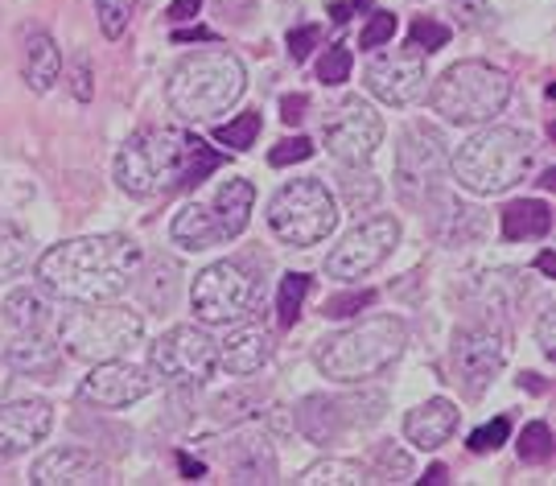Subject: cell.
<instances>
[{
	"label": "cell",
	"mask_w": 556,
	"mask_h": 486,
	"mask_svg": "<svg viewBox=\"0 0 556 486\" xmlns=\"http://www.w3.org/2000/svg\"><path fill=\"white\" fill-rule=\"evenodd\" d=\"M4 363L21 375H54L62 363V343L46 330H17L4 346Z\"/></svg>",
	"instance_id": "obj_21"
},
{
	"label": "cell",
	"mask_w": 556,
	"mask_h": 486,
	"mask_svg": "<svg viewBox=\"0 0 556 486\" xmlns=\"http://www.w3.org/2000/svg\"><path fill=\"white\" fill-rule=\"evenodd\" d=\"M301 486H358V483H371L367 466L358 462H342V458H326V462H314L298 478Z\"/></svg>",
	"instance_id": "obj_30"
},
{
	"label": "cell",
	"mask_w": 556,
	"mask_h": 486,
	"mask_svg": "<svg viewBox=\"0 0 556 486\" xmlns=\"http://www.w3.org/2000/svg\"><path fill=\"white\" fill-rule=\"evenodd\" d=\"M50 429H54V408L38 400V396L0 405V458L29 453V449L50 437Z\"/></svg>",
	"instance_id": "obj_18"
},
{
	"label": "cell",
	"mask_w": 556,
	"mask_h": 486,
	"mask_svg": "<svg viewBox=\"0 0 556 486\" xmlns=\"http://www.w3.org/2000/svg\"><path fill=\"white\" fill-rule=\"evenodd\" d=\"M536 338H540V350H544L548 359H556V309L553 305H544V314H540Z\"/></svg>",
	"instance_id": "obj_49"
},
{
	"label": "cell",
	"mask_w": 556,
	"mask_h": 486,
	"mask_svg": "<svg viewBox=\"0 0 556 486\" xmlns=\"http://www.w3.org/2000/svg\"><path fill=\"white\" fill-rule=\"evenodd\" d=\"M96 13H100L103 38H124L128 21L137 13V0H96Z\"/></svg>",
	"instance_id": "obj_35"
},
{
	"label": "cell",
	"mask_w": 556,
	"mask_h": 486,
	"mask_svg": "<svg viewBox=\"0 0 556 486\" xmlns=\"http://www.w3.org/2000/svg\"><path fill=\"white\" fill-rule=\"evenodd\" d=\"M450 165L445 157V141H441L438 128H429V124H413L408 132H404V141H400V153H396V190L404 203L420 206V199L438 186L441 169Z\"/></svg>",
	"instance_id": "obj_13"
},
{
	"label": "cell",
	"mask_w": 556,
	"mask_h": 486,
	"mask_svg": "<svg viewBox=\"0 0 556 486\" xmlns=\"http://www.w3.org/2000/svg\"><path fill=\"white\" fill-rule=\"evenodd\" d=\"M371 302H376L371 289H363V293H342V297H330V302L321 305V314H326V318H355V314H363Z\"/></svg>",
	"instance_id": "obj_43"
},
{
	"label": "cell",
	"mask_w": 556,
	"mask_h": 486,
	"mask_svg": "<svg viewBox=\"0 0 556 486\" xmlns=\"http://www.w3.org/2000/svg\"><path fill=\"white\" fill-rule=\"evenodd\" d=\"M519 458L523 462H548L553 458V429L544 421H532V425L519 433Z\"/></svg>",
	"instance_id": "obj_36"
},
{
	"label": "cell",
	"mask_w": 556,
	"mask_h": 486,
	"mask_svg": "<svg viewBox=\"0 0 556 486\" xmlns=\"http://www.w3.org/2000/svg\"><path fill=\"white\" fill-rule=\"evenodd\" d=\"M54 322V297L46 284H25L17 293H9L4 302V325L17 334V330H50Z\"/></svg>",
	"instance_id": "obj_26"
},
{
	"label": "cell",
	"mask_w": 556,
	"mask_h": 486,
	"mask_svg": "<svg viewBox=\"0 0 556 486\" xmlns=\"http://www.w3.org/2000/svg\"><path fill=\"white\" fill-rule=\"evenodd\" d=\"M346 75H351V50L346 46H330L318 62V79L326 87H338V82H346Z\"/></svg>",
	"instance_id": "obj_41"
},
{
	"label": "cell",
	"mask_w": 556,
	"mask_h": 486,
	"mask_svg": "<svg viewBox=\"0 0 556 486\" xmlns=\"http://www.w3.org/2000/svg\"><path fill=\"white\" fill-rule=\"evenodd\" d=\"M83 400L100 408H128L144 400L153 392V375L144 367L119 363V359H108V363H96V371L83 380Z\"/></svg>",
	"instance_id": "obj_17"
},
{
	"label": "cell",
	"mask_w": 556,
	"mask_h": 486,
	"mask_svg": "<svg viewBox=\"0 0 556 486\" xmlns=\"http://www.w3.org/2000/svg\"><path fill=\"white\" fill-rule=\"evenodd\" d=\"M256 137H260V112H243V116H236V120H227L215 132V141L219 144H227V149H252L256 144Z\"/></svg>",
	"instance_id": "obj_34"
},
{
	"label": "cell",
	"mask_w": 556,
	"mask_h": 486,
	"mask_svg": "<svg viewBox=\"0 0 556 486\" xmlns=\"http://www.w3.org/2000/svg\"><path fill=\"white\" fill-rule=\"evenodd\" d=\"M457 17L462 29H478V25H486L491 21V4L486 0H454V9H450Z\"/></svg>",
	"instance_id": "obj_46"
},
{
	"label": "cell",
	"mask_w": 556,
	"mask_h": 486,
	"mask_svg": "<svg viewBox=\"0 0 556 486\" xmlns=\"http://www.w3.org/2000/svg\"><path fill=\"white\" fill-rule=\"evenodd\" d=\"M87 66H91L87 54H79V59H75V95H79V100H91V75H87Z\"/></svg>",
	"instance_id": "obj_51"
},
{
	"label": "cell",
	"mask_w": 556,
	"mask_h": 486,
	"mask_svg": "<svg viewBox=\"0 0 556 486\" xmlns=\"http://www.w3.org/2000/svg\"><path fill=\"white\" fill-rule=\"evenodd\" d=\"M248 405L256 408V392H227V396H219V400H215V417L231 425V421H239V417H252V412H248Z\"/></svg>",
	"instance_id": "obj_45"
},
{
	"label": "cell",
	"mask_w": 556,
	"mask_h": 486,
	"mask_svg": "<svg viewBox=\"0 0 556 486\" xmlns=\"http://www.w3.org/2000/svg\"><path fill=\"white\" fill-rule=\"evenodd\" d=\"M144 334V318L128 305L75 302L71 314L59 318V343L83 363H108L128 355Z\"/></svg>",
	"instance_id": "obj_6"
},
{
	"label": "cell",
	"mask_w": 556,
	"mask_h": 486,
	"mask_svg": "<svg viewBox=\"0 0 556 486\" xmlns=\"http://www.w3.org/2000/svg\"><path fill=\"white\" fill-rule=\"evenodd\" d=\"M174 240L181 247H194V252H206V247H215L219 240V231H215V219H211V210L206 203H190L181 210L178 219H174Z\"/></svg>",
	"instance_id": "obj_29"
},
{
	"label": "cell",
	"mask_w": 556,
	"mask_h": 486,
	"mask_svg": "<svg viewBox=\"0 0 556 486\" xmlns=\"http://www.w3.org/2000/svg\"><path fill=\"white\" fill-rule=\"evenodd\" d=\"M194 318L202 325H236L260 302V277L248 260H219L194 281Z\"/></svg>",
	"instance_id": "obj_9"
},
{
	"label": "cell",
	"mask_w": 556,
	"mask_h": 486,
	"mask_svg": "<svg viewBox=\"0 0 556 486\" xmlns=\"http://www.w3.org/2000/svg\"><path fill=\"white\" fill-rule=\"evenodd\" d=\"M199 9H202V0H174V4H169V17L190 21V17H199Z\"/></svg>",
	"instance_id": "obj_52"
},
{
	"label": "cell",
	"mask_w": 556,
	"mask_h": 486,
	"mask_svg": "<svg viewBox=\"0 0 556 486\" xmlns=\"http://www.w3.org/2000/svg\"><path fill=\"white\" fill-rule=\"evenodd\" d=\"M379 182L371 178V174H346L342 178V199H346V206L351 210H367V206H376L379 203Z\"/></svg>",
	"instance_id": "obj_40"
},
{
	"label": "cell",
	"mask_w": 556,
	"mask_h": 486,
	"mask_svg": "<svg viewBox=\"0 0 556 486\" xmlns=\"http://www.w3.org/2000/svg\"><path fill=\"white\" fill-rule=\"evenodd\" d=\"M206 38H211L206 29H178V34H174V41H206Z\"/></svg>",
	"instance_id": "obj_55"
},
{
	"label": "cell",
	"mask_w": 556,
	"mask_h": 486,
	"mask_svg": "<svg viewBox=\"0 0 556 486\" xmlns=\"http://www.w3.org/2000/svg\"><path fill=\"white\" fill-rule=\"evenodd\" d=\"M338 223L334 194L318 178H298L280 190L268 206V227L277 231L280 243L289 247H314L321 243Z\"/></svg>",
	"instance_id": "obj_8"
},
{
	"label": "cell",
	"mask_w": 556,
	"mask_h": 486,
	"mask_svg": "<svg viewBox=\"0 0 556 486\" xmlns=\"http://www.w3.org/2000/svg\"><path fill=\"white\" fill-rule=\"evenodd\" d=\"M318 38H321L318 25H301V29H293V34H289V54H293V62L309 59V50L318 46Z\"/></svg>",
	"instance_id": "obj_48"
},
{
	"label": "cell",
	"mask_w": 556,
	"mask_h": 486,
	"mask_svg": "<svg viewBox=\"0 0 556 486\" xmlns=\"http://www.w3.org/2000/svg\"><path fill=\"white\" fill-rule=\"evenodd\" d=\"M29 483L34 486H108L116 483L112 470L103 466L96 453L87 449H54L34 462L29 470Z\"/></svg>",
	"instance_id": "obj_19"
},
{
	"label": "cell",
	"mask_w": 556,
	"mask_h": 486,
	"mask_svg": "<svg viewBox=\"0 0 556 486\" xmlns=\"http://www.w3.org/2000/svg\"><path fill=\"white\" fill-rule=\"evenodd\" d=\"M553 227V210L540 199H523L503 210V235L507 240H544Z\"/></svg>",
	"instance_id": "obj_28"
},
{
	"label": "cell",
	"mask_w": 556,
	"mask_h": 486,
	"mask_svg": "<svg viewBox=\"0 0 556 486\" xmlns=\"http://www.w3.org/2000/svg\"><path fill=\"white\" fill-rule=\"evenodd\" d=\"M321 141L326 153L342 165H367L376 157L379 141H383V120L376 116V107H367L363 100H346L330 120L321 124Z\"/></svg>",
	"instance_id": "obj_14"
},
{
	"label": "cell",
	"mask_w": 556,
	"mask_h": 486,
	"mask_svg": "<svg viewBox=\"0 0 556 486\" xmlns=\"http://www.w3.org/2000/svg\"><path fill=\"white\" fill-rule=\"evenodd\" d=\"M4 387H9V363H4V355H0V396H4Z\"/></svg>",
	"instance_id": "obj_59"
},
{
	"label": "cell",
	"mask_w": 556,
	"mask_h": 486,
	"mask_svg": "<svg viewBox=\"0 0 556 486\" xmlns=\"http://www.w3.org/2000/svg\"><path fill=\"white\" fill-rule=\"evenodd\" d=\"M404 346H408V325L392 314H376L351 330H338L330 338H321L314 359H318L326 380L363 384V380H376L379 371L396 363Z\"/></svg>",
	"instance_id": "obj_2"
},
{
	"label": "cell",
	"mask_w": 556,
	"mask_h": 486,
	"mask_svg": "<svg viewBox=\"0 0 556 486\" xmlns=\"http://www.w3.org/2000/svg\"><path fill=\"white\" fill-rule=\"evenodd\" d=\"M248 87V75H243V62L231 54V50H194L190 59L178 62V71L169 75V107L178 112L181 120H215L223 112H231Z\"/></svg>",
	"instance_id": "obj_3"
},
{
	"label": "cell",
	"mask_w": 556,
	"mask_h": 486,
	"mask_svg": "<svg viewBox=\"0 0 556 486\" xmlns=\"http://www.w3.org/2000/svg\"><path fill=\"white\" fill-rule=\"evenodd\" d=\"M507 363V330L495 322L466 325L454 334V375L470 396L495 380Z\"/></svg>",
	"instance_id": "obj_15"
},
{
	"label": "cell",
	"mask_w": 556,
	"mask_h": 486,
	"mask_svg": "<svg viewBox=\"0 0 556 486\" xmlns=\"http://www.w3.org/2000/svg\"><path fill=\"white\" fill-rule=\"evenodd\" d=\"M363 9H367V0H346V4H334V9H330V17L342 25V21H351V13H363Z\"/></svg>",
	"instance_id": "obj_53"
},
{
	"label": "cell",
	"mask_w": 556,
	"mask_h": 486,
	"mask_svg": "<svg viewBox=\"0 0 556 486\" xmlns=\"http://www.w3.org/2000/svg\"><path fill=\"white\" fill-rule=\"evenodd\" d=\"M425 215H429V227L438 231L445 243H462V240H470V235H478L482 231V219H478V210L475 206H466V203H457L454 194H441V190H429L425 199Z\"/></svg>",
	"instance_id": "obj_23"
},
{
	"label": "cell",
	"mask_w": 556,
	"mask_h": 486,
	"mask_svg": "<svg viewBox=\"0 0 556 486\" xmlns=\"http://www.w3.org/2000/svg\"><path fill=\"white\" fill-rule=\"evenodd\" d=\"M445 41H450V25H441L438 17H417L413 29H408V46L420 50V54H433Z\"/></svg>",
	"instance_id": "obj_39"
},
{
	"label": "cell",
	"mask_w": 556,
	"mask_h": 486,
	"mask_svg": "<svg viewBox=\"0 0 556 486\" xmlns=\"http://www.w3.org/2000/svg\"><path fill=\"white\" fill-rule=\"evenodd\" d=\"M140 247L128 235H83L50 247L38 260V281L66 302H112L137 281Z\"/></svg>",
	"instance_id": "obj_1"
},
{
	"label": "cell",
	"mask_w": 556,
	"mask_h": 486,
	"mask_svg": "<svg viewBox=\"0 0 556 486\" xmlns=\"http://www.w3.org/2000/svg\"><path fill=\"white\" fill-rule=\"evenodd\" d=\"M454 178L470 194H503L532 169V141L519 128H482L457 149Z\"/></svg>",
	"instance_id": "obj_5"
},
{
	"label": "cell",
	"mask_w": 556,
	"mask_h": 486,
	"mask_svg": "<svg viewBox=\"0 0 556 486\" xmlns=\"http://www.w3.org/2000/svg\"><path fill=\"white\" fill-rule=\"evenodd\" d=\"M21 75L29 82V91H50L62 75V54L54 38L46 29L25 34V54H21Z\"/></svg>",
	"instance_id": "obj_27"
},
{
	"label": "cell",
	"mask_w": 556,
	"mask_h": 486,
	"mask_svg": "<svg viewBox=\"0 0 556 486\" xmlns=\"http://www.w3.org/2000/svg\"><path fill=\"white\" fill-rule=\"evenodd\" d=\"M519 384L528 387V392H544V380H540V375H532V371H528V375H519Z\"/></svg>",
	"instance_id": "obj_58"
},
{
	"label": "cell",
	"mask_w": 556,
	"mask_h": 486,
	"mask_svg": "<svg viewBox=\"0 0 556 486\" xmlns=\"http://www.w3.org/2000/svg\"><path fill=\"white\" fill-rule=\"evenodd\" d=\"M429 100L438 107V116H445L450 124H462V128L466 124H491L511 100V75L478 59L457 62L433 82Z\"/></svg>",
	"instance_id": "obj_7"
},
{
	"label": "cell",
	"mask_w": 556,
	"mask_h": 486,
	"mask_svg": "<svg viewBox=\"0 0 556 486\" xmlns=\"http://www.w3.org/2000/svg\"><path fill=\"white\" fill-rule=\"evenodd\" d=\"M223 165V157L215 153V149H206V144L194 137V144H190V157H186V178H181V186H202L215 169Z\"/></svg>",
	"instance_id": "obj_38"
},
{
	"label": "cell",
	"mask_w": 556,
	"mask_h": 486,
	"mask_svg": "<svg viewBox=\"0 0 556 486\" xmlns=\"http://www.w3.org/2000/svg\"><path fill=\"white\" fill-rule=\"evenodd\" d=\"M309 157H314V144L305 141V137H293V141H280L277 149H273V153H268V162L277 165H293V162H309Z\"/></svg>",
	"instance_id": "obj_47"
},
{
	"label": "cell",
	"mask_w": 556,
	"mask_h": 486,
	"mask_svg": "<svg viewBox=\"0 0 556 486\" xmlns=\"http://www.w3.org/2000/svg\"><path fill=\"white\" fill-rule=\"evenodd\" d=\"M445 478H450V470H445V466H433L429 474H425V478H420V483H433V486H438V483H445Z\"/></svg>",
	"instance_id": "obj_56"
},
{
	"label": "cell",
	"mask_w": 556,
	"mask_h": 486,
	"mask_svg": "<svg viewBox=\"0 0 556 486\" xmlns=\"http://www.w3.org/2000/svg\"><path fill=\"white\" fill-rule=\"evenodd\" d=\"M29 247H34V243H29V235H25L17 223L0 219V281H13L17 272H25Z\"/></svg>",
	"instance_id": "obj_31"
},
{
	"label": "cell",
	"mask_w": 556,
	"mask_h": 486,
	"mask_svg": "<svg viewBox=\"0 0 556 486\" xmlns=\"http://www.w3.org/2000/svg\"><path fill=\"white\" fill-rule=\"evenodd\" d=\"M536 268H540V272H544V277H553V272H556V256H553V252H544V256H540Z\"/></svg>",
	"instance_id": "obj_57"
},
{
	"label": "cell",
	"mask_w": 556,
	"mask_h": 486,
	"mask_svg": "<svg viewBox=\"0 0 556 486\" xmlns=\"http://www.w3.org/2000/svg\"><path fill=\"white\" fill-rule=\"evenodd\" d=\"M400 243V223L392 215H371L367 223H358L355 231H346L342 243L326 256V272L334 281H363L367 272H376L379 264L396 252Z\"/></svg>",
	"instance_id": "obj_12"
},
{
	"label": "cell",
	"mask_w": 556,
	"mask_h": 486,
	"mask_svg": "<svg viewBox=\"0 0 556 486\" xmlns=\"http://www.w3.org/2000/svg\"><path fill=\"white\" fill-rule=\"evenodd\" d=\"M457 433V405L450 400H425L404 417V437L417 449H438Z\"/></svg>",
	"instance_id": "obj_22"
},
{
	"label": "cell",
	"mask_w": 556,
	"mask_h": 486,
	"mask_svg": "<svg viewBox=\"0 0 556 486\" xmlns=\"http://www.w3.org/2000/svg\"><path fill=\"white\" fill-rule=\"evenodd\" d=\"M149 281H140V297H144V305H153V309H169L174 305V293H178V268L169 260H157L153 264V272H149Z\"/></svg>",
	"instance_id": "obj_32"
},
{
	"label": "cell",
	"mask_w": 556,
	"mask_h": 486,
	"mask_svg": "<svg viewBox=\"0 0 556 486\" xmlns=\"http://www.w3.org/2000/svg\"><path fill=\"white\" fill-rule=\"evenodd\" d=\"M367 474H371V483H400V478L413 474V462H408V453H400L396 446H379L376 470H367Z\"/></svg>",
	"instance_id": "obj_37"
},
{
	"label": "cell",
	"mask_w": 556,
	"mask_h": 486,
	"mask_svg": "<svg viewBox=\"0 0 556 486\" xmlns=\"http://www.w3.org/2000/svg\"><path fill=\"white\" fill-rule=\"evenodd\" d=\"M194 137L174 124L140 128L132 132L116 157V186L132 199H157L178 190L186 178V157H190Z\"/></svg>",
	"instance_id": "obj_4"
},
{
	"label": "cell",
	"mask_w": 556,
	"mask_h": 486,
	"mask_svg": "<svg viewBox=\"0 0 556 486\" xmlns=\"http://www.w3.org/2000/svg\"><path fill=\"white\" fill-rule=\"evenodd\" d=\"M219 458L231 483H273L277 478V453L268 449V437H260V433H243L236 442H227Z\"/></svg>",
	"instance_id": "obj_20"
},
{
	"label": "cell",
	"mask_w": 556,
	"mask_h": 486,
	"mask_svg": "<svg viewBox=\"0 0 556 486\" xmlns=\"http://www.w3.org/2000/svg\"><path fill=\"white\" fill-rule=\"evenodd\" d=\"M383 417V396L379 392H358V396H305L293 412V425L314 442V446H334L342 433L367 429Z\"/></svg>",
	"instance_id": "obj_10"
},
{
	"label": "cell",
	"mask_w": 556,
	"mask_h": 486,
	"mask_svg": "<svg viewBox=\"0 0 556 486\" xmlns=\"http://www.w3.org/2000/svg\"><path fill=\"white\" fill-rule=\"evenodd\" d=\"M392 38H396V17L392 13H371L367 29L358 34V46L363 50H376V46H388Z\"/></svg>",
	"instance_id": "obj_44"
},
{
	"label": "cell",
	"mask_w": 556,
	"mask_h": 486,
	"mask_svg": "<svg viewBox=\"0 0 556 486\" xmlns=\"http://www.w3.org/2000/svg\"><path fill=\"white\" fill-rule=\"evenodd\" d=\"M273 359V334L264 325H243L236 330L219 350V363L231 375H256L260 367Z\"/></svg>",
	"instance_id": "obj_25"
},
{
	"label": "cell",
	"mask_w": 556,
	"mask_h": 486,
	"mask_svg": "<svg viewBox=\"0 0 556 486\" xmlns=\"http://www.w3.org/2000/svg\"><path fill=\"white\" fill-rule=\"evenodd\" d=\"M305 297H309V277H305V272H289V277L280 281V293H277L280 325H298Z\"/></svg>",
	"instance_id": "obj_33"
},
{
	"label": "cell",
	"mask_w": 556,
	"mask_h": 486,
	"mask_svg": "<svg viewBox=\"0 0 556 486\" xmlns=\"http://www.w3.org/2000/svg\"><path fill=\"white\" fill-rule=\"evenodd\" d=\"M178 466H181V474H186L190 483H199L202 474H206V466H202V462H194L190 453H178Z\"/></svg>",
	"instance_id": "obj_54"
},
{
	"label": "cell",
	"mask_w": 556,
	"mask_h": 486,
	"mask_svg": "<svg viewBox=\"0 0 556 486\" xmlns=\"http://www.w3.org/2000/svg\"><path fill=\"white\" fill-rule=\"evenodd\" d=\"M425 54L420 50H404V54H379L371 66H367V87L371 95L392 107H413L417 100H425Z\"/></svg>",
	"instance_id": "obj_16"
},
{
	"label": "cell",
	"mask_w": 556,
	"mask_h": 486,
	"mask_svg": "<svg viewBox=\"0 0 556 486\" xmlns=\"http://www.w3.org/2000/svg\"><path fill=\"white\" fill-rule=\"evenodd\" d=\"M149 363L161 380L178 387H199L215 375L219 363V343L202 330V325H174L165 330L153 350H149Z\"/></svg>",
	"instance_id": "obj_11"
},
{
	"label": "cell",
	"mask_w": 556,
	"mask_h": 486,
	"mask_svg": "<svg viewBox=\"0 0 556 486\" xmlns=\"http://www.w3.org/2000/svg\"><path fill=\"white\" fill-rule=\"evenodd\" d=\"M252 203H256V186L248 182V178H231V182L219 186L215 203L206 206V210H211L215 231H219L223 243L243 235V227H248V219H252Z\"/></svg>",
	"instance_id": "obj_24"
},
{
	"label": "cell",
	"mask_w": 556,
	"mask_h": 486,
	"mask_svg": "<svg viewBox=\"0 0 556 486\" xmlns=\"http://www.w3.org/2000/svg\"><path fill=\"white\" fill-rule=\"evenodd\" d=\"M305 107H309V100H305V95H285V100H280V120L301 124V120H305Z\"/></svg>",
	"instance_id": "obj_50"
},
{
	"label": "cell",
	"mask_w": 556,
	"mask_h": 486,
	"mask_svg": "<svg viewBox=\"0 0 556 486\" xmlns=\"http://www.w3.org/2000/svg\"><path fill=\"white\" fill-rule=\"evenodd\" d=\"M507 433H511V425H507V417H495V421H486L482 429H475L466 446L475 449V453H495V449L503 446V442H507Z\"/></svg>",
	"instance_id": "obj_42"
}]
</instances>
